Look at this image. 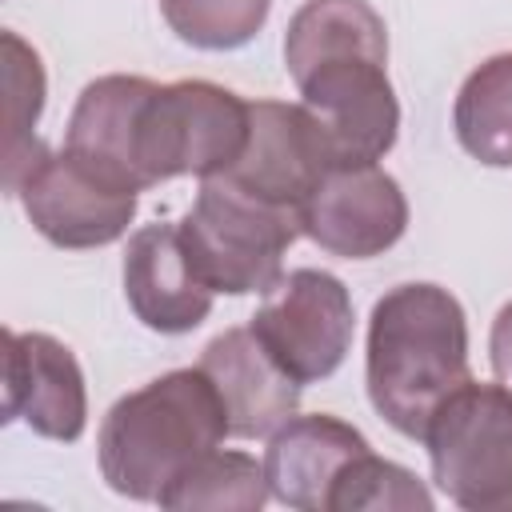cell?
<instances>
[{
	"instance_id": "8fae6325",
	"label": "cell",
	"mask_w": 512,
	"mask_h": 512,
	"mask_svg": "<svg viewBox=\"0 0 512 512\" xmlns=\"http://www.w3.org/2000/svg\"><path fill=\"white\" fill-rule=\"evenodd\" d=\"M4 420H24L36 436L60 444L84 436V372L64 340L48 332L4 336Z\"/></svg>"
},
{
	"instance_id": "ffe728a7",
	"label": "cell",
	"mask_w": 512,
	"mask_h": 512,
	"mask_svg": "<svg viewBox=\"0 0 512 512\" xmlns=\"http://www.w3.org/2000/svg\"><path fill=\"white\" fill-rule=\"evenodd\" d=\"M416 508L432 512V492L416 480V472L376 456L372 448L356 456L332 504V512H416Z\"/></svg>"
},
{
	"instance_id": "277c9868",
	"label": "cell",
	"mask_w": 512,
	"mask_h": 512,
	"mask_svg": "<svg viewBox=\"0 0 512 512\" xmlns=\"http://www.w3.org/2000/svg\"><path fill=\"white\" fill-rule=\"evenodd\" d=\"M180 236L192 268L212 292L264 296L284 276V252L304 228L300 208L276 204L220 172L200 180V192L180 220Z\"/></svg>"
},
{
	"instance_id": "30bf717a",
	"label": "cell",
	"mask_w": 512,
	"mask_h": 512,
	"mask_svg": "<svg viewBox=\"0 0 512 512\" xmlns=\"http://www.w3.org/2000/svg\"><path fill=\"white\" fill-rule=\"evenodd\" d=\"M328 168H336V152L304 104L248 100V140L228 168L232 180L276 204L304 208Z\"/></svg>"
},
{
	"instance_id": "6da1fadb",
	"label": "cell",
	"mask_w": 512,
	"mask_h": 512,
	"mask_svg": "<svg viewBox=\"0 0 512 512\" xmlns=\"http://www.w3.org/2000/svg\"><path fill=\"white\" fill-rule=\"evenodd\" d=\"M284 68L320 120L336 164H376L400 132L388 28L368 0H304L284 32Z\"/></svg>"
},
{
	"instance_id": "3957f363",
	"label": "cell",
	"mask_w": 512,
	"mask_h": 512,
	"mask_svg": "<svg viewBox=\"0 0 512 512\" xmlns=\"http://www.w3.org/2000/svg\"><path fill=\"white\" fill-rule=\"evenodd\" d=\"M228 416L208 372L172 368L144 388L120 396L96 436L100 476L128 500H160V492L192 468L204 452L220 448Z\"/></svg>"
},
{
	"instance_id": "44dd1931",
	"label": "cell",
	"mask_w": 512,
	"mask_h": 512,
	"mask_svg": "<svg viewBox=\"0 0 512 512\" xmlns=\"http://www.w3.org/2000/svg\"><path fill=\"white\" fill-rule=\"evenodd\" d=\"M488 360H492V372L496 380L512 392V300L496 312L492 320V336H488Z\"/></svg>"
},
{
	"instance_id": "2e32d148",
	"label": "cell",
	"mask_w": 512,
	"mask_h": 512,
	"mask_svg": "<svg viewBox=\"0 0 512 512\" xmlns=\"http://www.w3.org/2000/svg\"><path fill=\"white\" fill-rule=\"evenodd\" d=\"M452 128L472 160L512 168V52H496L464 76L452 104Z\"/></svg>"
},
{
	"instance_id": "5bb4252c",
	"label": "cell",
	"mask_w": 512,
	"mask_h": 512,
	"mask_svg": "<svg viewBox=\"0 0 512 512\" xmlns=\"http://www.w3.org/2000/svg\"><path fill=\"white\" fill-rule=\"evenodd\" d=\"M196 364L216 384L228 436L236 440L272 436L300 408V384L272 360L252 328H228L212 336Z\"/></svg>"
},
{
	"instance_id": "9c48e42d",
	"label": "cell",
	"mask_w": 512,
	"mask_h": 512,
	"mask_svg": "<svg viewBox=\"0 0 512 512\" xmlns=\"http://www.w3.org/2000/svg\"><path fill=\"white\" fill-rule=\"evenodd\" d=\"M304 236L344 260L384 256L408 228V200L380 164H336L300 208Z\"/></svg>"
},
{
	"instance_id": "52a82bcc",
	"label": "cell",
	"mask_w": 512,
	"mask_h": 512,
	"mask_svg": "<svg viewBox=\"0 0 512 512\" xmlns=\"http://www.w3.org/2000/svg\"><path fill=\"white\" fill-rule=\"evenodd\" d=\"M352 324V296L344 280L324 268H292L280 276L248 320V328L296 384L328 380L344 364Z\"/></svg>"
},
{
	"instance_id": "7c38bea8",
	"label": "cell",
	"mask_w": 512,
	"mask_h": 512,
	"mask_svg": "<svg viewBox=\"0 0 512 512\" xmlns=\"http://www.w3.org/2000/svg\"><path fill=\"white\" fill-rule=\"evenodd\" d=\"M368 448L372 444L340 416H292L268 436L264 448L268 492L300 512H332L348 468Z\"/></svg>"
},
{
	"instance_id": "5b68a950",
	"label": "cell",
	"mask_w": 512,
	"mask_h": 512,
	"mask_svg": "<svg viewBox=\"0 0 512 512\" xmlns=\"http://www.w3.org/2000/svg\"><path fill=\"white\" fill-rule=\"evenodd\" d=\"M436 488L468 512H512V392L460 384L428 420L424 440Z\"/></svg>"
},
{
	"instance_id": "9a60e30c",
	"label": "cell",
	"mask_w": 512,
	"mask_h": 512,
	"mask_svg": "<svg viewBox=\"0 0 512 512\" xmlns=\"http://www.w3.org/2000/svg\"><path fill=\"white\" fill-rule=\"evenodd\" d=\"M152 92L156 80L148 76H124V72L96 76L92 84H84L72 108L64 148L76 152L96 172L112 176L116 184L144 192L136 152H140V116Z\"/></svg>"
},
{
	"instance_id": "8992f818",
	"label": "cell",
	"mask_w": 512,
	"mask_h": 512,
	"mask_svg": "<svg viewBox=\"0 0 512 512\" xmlns=\"http://www.w3.org/2000/svg\"><path fill=\"white\" fill-rule=\"evenodd\" d=\"M248 140V100L212 80L156 84L140 116V180L144 188L176 176L228 172Z\"/></svg>"
},
{
	"instance_id": "ba28073f",
	"label": "cell",
	"mask_w": 512,
	"mask_h": 512,
	"mask_svg": "<svg viewBox=\"0 0 512 512\" xmlns=\"http://www.w3.org/2000/svg\"><path fill=\"white\" fill-rule=\"evenodd\" d=\"M32 228L56 248H104L120 240L136 216V188L84 164L76 152H48L20 184Z\"/></svg>"
},
{
	"instance_id": "7a4b0ae2",
	"label": "cell",
	"mask_w": 512,
	"mask_h": 512,
	"mask_svg": "<svg viewBox=\"0 0 512 512\" xmlns=\"http://www.w3.org/2000/svg\"><path fill=\"white\" fill-rule=\"evenodd\" d=\"M468 380V316L448 288L412 280L372 304L364 384L384 424L424 440L432 412Z\"/></svg>"
},
{
	"instance_id": "d6986e66",
	"label": "cell",
	"mask_w": 512,
	"mask_h": 512,
	"mask_svg": "<svg viewBox=\"0 0 512 512\" xmlns=\"http://www.w3.org/2000/svg\"><path fill=\"white\" fill-rule=\"evenodd\" d=\"M268 8L272 0H160L164 24L204 52L244 48L264 28Z\"/></svg>"
},
{
	"instance_id": "4fadbf2b",
	"label": "cell",
	"mask_w": 512,
	"mask_h": 512,
	"mask_svg": "<svg viewBox=\"0 0 512 512\" xmlns=\"http://www.w3.org/2000/svg\"><path fill=\"white\" fill-rule=\"evenodd\" d=\"M124 296L144 328L184 336L208 320L216 292L192 268L180 224H144L124 248Z\"/></svg>"
},
{
	"instance_id": "e0dca14e",
	"label": "cell",
	"mask_w": 512,
	"mask_h": 512,
	"mask_svg": "<svg viewBox=\"0 0 512 512\" xmlns=\"http://www.w3.org/2000/svg\"><path fill=\"white\" fill-rule=\"evenodd\" d=\"M268 496L272 492H268L264 460L232 448H212L192 468H184L160 492L156 504L176 512H256Z\"/></svg>"
},
{
	"instance_id": "ac0fdd59",
	"label": "cell",
	"mask_w": 512,
	"mask_h": 512,
	"mask_svg": "<svg viewBox=\"0 0 512 512\" xmlns=\"http://www.w3.org/2000/svg\"><path fill=\"white\" fill-rule=\"evenodd\" d=\"M0 52H4V116H8V136H4V188L16 196L24 176L48 156V148L36 140V120L44 112V64L36 48H28L16 32H0Z\"/></svg>"
}]
</instances>
